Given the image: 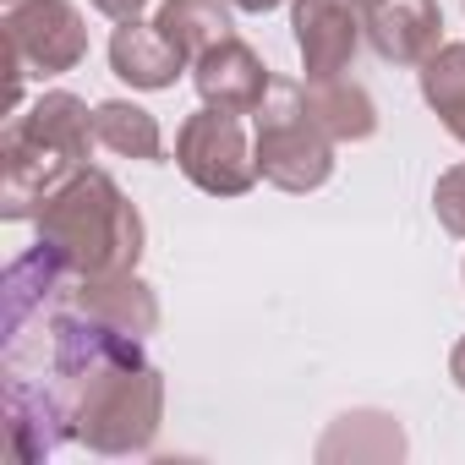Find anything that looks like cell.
Masks as SVG:
<instances>
[{
  "mask_svg": "<svg viewBox=\"0 0 465 465\" xmlns=\"http://www.w3.org/2000/svg\"><path fill=\"white\" fill-rule=\"evenodd\" d=\"M39 247L55 252L77 280L83 274H126L143 263V213L137 203L94 164L72 170L39 208Z\"/></svg>",
  "mask_w": 465,
  "mask_h": 465,
  "instance_id": "6da1fadb",
  "label": "cell"
},
{
  "mask_svg": "<svg viewBox=\"0 0 465 465\" xmlns=\"http://www.w3.org/2000/svg\"><path fill=\"white\" fill-rule=\"evenodd\" d=\"M72 438L94 454H148L164 427V372L148 356H126L61 394Z\"/></svg>",
  "mask_w": 465,
  "mask_h": 465,
  "instance_id": "7a4b0ae2",
  "label": "cell"
},
{
  "mask_svg": "<svg viewBox=\"0 0 465 465\" xmlns=\"http://www.w3.org/2000/svg\"><path fill=\"white\" fill-rule=\"evenodd\" d=\"M252 153H258V175L291 197H307L318 186H329L334 175V143L323 137V126L307 115L302 83L274 77L269 99L258 104V132H252Z\"/></svg>",
  "mask_w": 465,
  "mask_h": 465,
  "instance_id": "3957f363",
  "label": "cell"
},
{
  "mask_svg": "<svg viewBox=\"0 0 465 465\" xmlns=\"http://www.w3.org/2000/svg\"><path fill=\"white\" fill-rule=\"evenodd\" d=\"M175 164L208 197H247L263 181L242 115L236 110H213V104H203V110H192L181 121V132H175Z\"/></svg>",
  "mask_w": 465,
  "mask_h": 465,
  "instance_id": "277c9868",
  "label": "cell"
},
{
  "mask_svg": "<svg viewBox=\"0 0 465 465\" xmlns=\"http://www.w3.org/2000/svg\"><path fill=\"white\" fill-rule=\"evenodd\" d=\"M6 50L23 77H66L88 61V23L72 0H12Z\"/></svg>",
  "mask_w": 465,
  "mask_h": 465,
  "instance_id": "5b68a950",
  "label": "cell"
},
{
  "mask_svg": "<svg viewBox=\"0 0 465 465\" xmlns=\"http://www.w3.org/2000/svg\"><path fill=\"white\" fill-rule=\"evenodd\" d=\"M291 28H296V55H302L307 83H329L351 72L361 34H367V12L356 0H296Z\"/></svg>",
  "mask_w": 465,
  "mask_h": 465,
  "instance_id": "8992f818",
  "label": "cell"
},
{
  "mask_svg": "<svg viewBox=\"0 0 465 465\" xmlns=\"http://www.w3.org/2000/svg\"><path fill=\"white\" fill-rule=\"evenodd\" d=\"M83 164H72L66 153L34 143L17 121L6 126V143H0V213L6 219H39L45 197Z\"/></svg>",
  "mask_w": 465,
  "mask_h": 465,
  "instance_id": "52a82bcc",
  "label": "cell"
},
{
  "mask_svg": "<svg viewBox=\"0 0 465 465\" xmlns=\"http://www.w3.org/2000/svg\"><path fill=\"white\" fill-rule=\"evenodd\" d=\"M192 83H197V99L213 104V110H236V115H258V104L269 99L274 88V72L263 66V55L230 34L224 45H213L208 55L192 61Z\"/></svg>",
  "mask_w": 465,
  "mask_h": 465,
  "instance_id": "ba28073f",
  "label": "cell"
},
{
  "mask_svg": "<svg viewBox=\"0 0 465 465\" xmlns=\"http://www.w3.org/2000/svg\"><path fill=\"white\" fill-rule=\"evenodd\" d=\"M66 307H77V312H88V318H99V323H110V329H121V334H132V340H148V334L159 329V296H153L148 280H137V269L72 280Z\"/></svg>",
  "mask_w": 465,
  "mask_h": 465,
  "instance_id": "9c48e42d",
  "label": "cell"
},
{
  "mask_svg": "<svg viewBox=\"0 0 465 465\" xmlns=\"http://www.w3.org/2000/svg\"><path fill=\"white\" fill-rule=\"evenodd\" d=\"M367 45L394 66H421L443 45V6L438 0H378L367 6Z\"/></svg>",
  "mask_w": 465,
  "mask_h": 465,
  "instance_id": "30bf717a",
  "label": "cell"
},
{
  "mask_svg": "<svg viewBox=\"0 0 465 465\" xmlns=\"http://www.w3.org/2000/svg\"><path fill=\"white\" fill-rule=\"evenodd\" d=\"M186 66H192V61H186L153 23H143V17L115 23V34H110V72H115L121 83H132L137 94H164V88H175Z\"/></svg>",
  "mask_w": 465,
  "mask_h": 465,
  "instance_id": "8fae6325",
  "label": "cell"
},
{
  "mask_svg": "<svg viewBox=\"0 0 465 465\" xmlns=\"http://www.w3.org/2000/svg\"><path fill=\"white\" fill-rule=\"evenodd\" d=\"M34 143H45V148H55V153H66L72 164H88V153L99 148V132H94V110L77 99V94H66V88H50V94H39L28 110H17L12 115Z\"/></svg>",
  "mask_w": 465,
  "mask_h": 465,
  "instance_id": "7c38bea8",
  "label": "cell"
},
{
  "mask_svg": "<svg viewBox=\"0 0 465 465\" xmlns=\"http://www.w3.org/2000/svg\"><path fill=\"white\" fill-rule=\"evenodd\" d=\"M302 99H307V115L323 126V137L340 148V143H367L378 132V104L361 83H345V77H329V83H302Z\"/></svg>",
  "mask_w": 465,
  "mask_h": 465,
  "instance_id": "4fadbf2b",
  "label": "cell"
},
{
  "mask_svg": "<svg viewBox=\"0 0 465 465\" xmlns=\"http://www.w3.org/2000/svg\"><path fill=\"white\" fill-rule=\"evenodd\" d=\"M153 28L186 61H197V55H208L213 45L230 39V0H159Z\"/></svg>",
  "mask_w": 465,
  "mask_h": 465,
  "instance_id": "5bb4252c",
  "label": "cell"
},
{
  "mask_svg": "<svg viewBox=\"0 0 465 465\" xmlns=\"http://www.w3.org/2000/svg\"><path fill=\"white\" fill-rule=\"evenodd\" d=\"M94 132H99V148H110L115 159H137V164H159L164 159V132L159 121L132 104V99H104L94 104Z\"/></svg>",
  "mask_w": 465,
  "mask_h": 465,
  "instance_id": "9a60e30c",
  "label": "cell"
},
{
  "mask_svg": "<svg viewBox=\"0 0 465 465\" xmlns=\"http://www.w3.org/2000/svg\"><path fill=\"white\" fill-rule=\"evenodd\" d=\"M421 99L454 143H465V45H438L421 61Z\"/></svg>",
  "mask_w": 465,
  "mask_h": 465,
  "instance_id": "2e32d148",
  "label": "cell"
},
{
  "mask_svg": "<svg viewBox=\"0 0 465 465\" xmlns=\"http://www.w3.org/2000/svg\"><path fill=\"white\" fill-rule=\"evenodd\" d=\"M432 213H438V224L449 230V236L465 242V164H449V170L438 175V186H432Z\"/></svg>",
  "mask_w": 465,
  "mask_h": 465,
  "instance_id": "e0dca14e",
  "label": "cell"
},
{
  "mask_svg": "<svg viewBox=\"0 0 465 465\" xmlns=\"http://www.w3.org/2000/svg\"><path fill=\"white\" fill-rule=\"evenodd\" d=\"M94 12H104L110 23H132V17H143L148 12V0H88Z\"/></svg>",
  "mask_w": 465,
  "mask_h": 465,
  "instance_id": "ac0fdd59",
  "label": "cell"
},
{
  "mask_svg": "<svg viewBox=\"0 0 465 465\" xmlns=\"http://www.w3.org/2000/svg\"><path fill=\"white\" fill-rule=\"evenodd\" d=\"M449 378L465 389V334H460V340H454V351H449Z\"/></svg>",
  "mask_w": 465,
  "mask_h": 465,
  "instance_id": "d6986e66",
  "label": "cell"
},
{
  "mask_svg": "<svg viewBox=\"0 0 465 465\" xmlns=\"http://www.w3.org/2000/svg\"><path fill=\"white\" fill-rule=\"evenodd\" d=\"M236 12H247V17H263V12H280L285 0H230Z\"/></svg>",
  "mask_w": 465,
  "mask_h": 465,
  "instance_id": "ffe728a7",
  "label": "cell"
},
{
  "mask_svg": "<svg viewBox=\"0 0 465 465\" xmlns=\"http://www.w3.org/2000/svg\"><path fill=\"white\" fill-rule=\"evenodd\" d=\"M356 6H361V12H367V6H378V0H356Z\"/></svg>",
  "mask_w": 465,
  "mask_h": 465,
  "instance_id": "44dd1931",
  "label": "cell"
},
{
  "mask_svg": "<svg viewBox=\"0 0 465 465\" xmlns=\"http://www.w3.org/2000/svg\"><path fill=\"white\" fill-rule=\"evenodd\" d=\"M6 6H12V0H6Z\"/></svg>",
  "mask_w": 465,
  "mask_h": 465,
  "instance_id": "7402d4cb",
  "label": "cell"
}]
</instances>
